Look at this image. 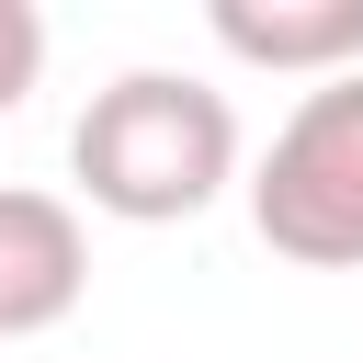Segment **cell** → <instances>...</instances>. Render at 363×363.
Masks as SVG:
<instances>
[{
	"label": "cell",
	"instance_id": "cell-1",
	"mask_svg": "<svg viewBox=\"0 0 363 363\" xmlns=\"http://www.w3.org/2000/svg\"><path fill=\"white\" fill-rule=\"evenodd\" d=\"M68 182L113 227H182L238 182V102L193 68H125L79 102Z\"/></svg>",
	"mask_w": 363,
	"mask_h": 363
},
{
	"label": "cell",
	"instance_id": "cell-2",
	"mask_svg": "<svg viewBox=\"0 0 363 363\" xmlns=\"http://www.w3.org/2000/svg\"><path fill=\"white\" fill-rule=\"evenodd\" d=\"M250 227L295 272H363V68L318 79L272 125L250 170Z\"/></svg>",
	"mask_w": 363,
	"mask_h": 363
},
{
	"label": "cell",
	"instance_id": "cell-4",
	"mask_svg": "<svg viewBox=\"0 0 363 363\" xmlns=\"http://www.w3.org/2000/svg\"><path fill=\"white\" fill-rule=\"evenodd\" d=\"M204 23L238 68H284V79L363 68V0H216Z\"/></svg>",
	"mask_w": 363,
	"mask_h": 363
},
{
	"label": "cell",
	"instance_id": "cell-5",
	"mask_svg": "<svg viewBox=\"0 0 363 363\" xmlns=\"http://www.w3.org/2000/svg\"><path fill=\"white\" fill-rule=\"evenodd\" d=\"M45 79V11L34 0H0V113Z\"/></svg>",
	"mask_w": 363,
	"mask_h": 363
},
{
	"label": "cell",
	"instance_id": "cell-3",
	"mask_svg": "<svg viewBox=\"0 0 363 363\" xmlns=\"http://www.w3.org/2000/svg\"><path fill=\"white\" fill-rule=\"evenodd\" d=\"M79 295H91V227H79V204L34 193V182H0V340L57 329Z\"/></svg>",
	"mask_w": 363,
	"mask_h": 363
}]
</instances>
